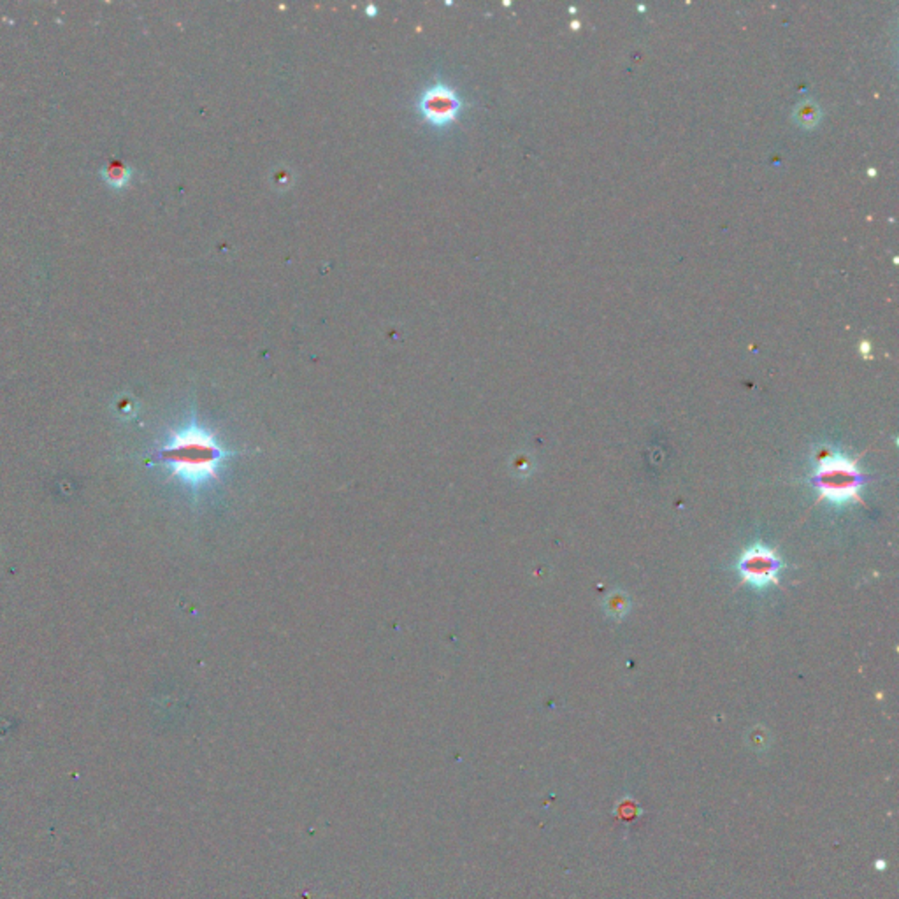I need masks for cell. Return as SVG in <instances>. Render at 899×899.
I'll use <instances>...</instances> for the list:
<instances>
[{
	"instance_id": "1",
	"label": "cell",
	"mask_w": 899,
	"mask_h": 899,
	"mask_svg": "<svg viewBox=\"0 0 899 899\" xmlns=\"http://www.w3.org/2000/svg\"><path fill=\"white\" fill-rule=\"evenodd\" d=\"M160 455L172 466V474L195 490L217 479L218 467L227 459L224 448L199 425H188L172 434Z\"/></svg>"
},
{
	"instance_id": "2",
	"label": "cell",
	"mask_w": 899,
	"mask_h": 899,
	"mask_svg": "<svg viewBox=\"0 0 899 899\" xmlns=\"http://www.w3.org/2000/svg\"><path fill=\"white\" fill-rule=\"evenodd\" d=\"M814 485L819 490V501H861L864 476L857 467V460L840 453L824 452L817 457Z\"/></svg>"
},
{
	"instance_id": "3",
	"label": "cell",
	"mask_w": 899,
	"mask_h": 899,
	"mask_svg": "<svg viewBox=\"0 0 899 899\" xmlns=\"http://www.w3.org/2000/svg\"><path fill=\"white\" fill-rule=\"evenodd\" d=\"M418 109L427 122L436 127H445L455 122L462 109V100L452 86L437 83L425 90L418 102Z\"/></svg>"
},
{
	"instance_id": "4",
	"label": "cell",
	"mask_w": 899,
	"mask_h": 899,
	"mask_svg": "<svg viewBox=\"0 0 899 899\" xmlns=\"http://www.w3.org/2000/svg\"><path fill=\"white\" fill-rule=\"evenodd\" d=\"M780 568L781 562L776 557V554L766 549V546L757 545L743 554L738 571L742 575V580L747 583L755 585V587H766V585H778Z\"/></svg>"
},
{
	"instance_id": "5",
	"label": "cell",
	"mask_w": 899,
	"mask_h": 899,
	"mask_svg": "<svg viewBox=\"0 0 899 899\" xmlns=\"http://www.w3.org/2000/svg\"><path fill=\"white\" fill-rule=\"evenodd\" d=\"M100 175L109 187L115 188V190H120V188L127 187L128 181H130L132 169L128 165L122 164V162H111L109 165L102 167Z\"/></svg>"
}]
</instances>
